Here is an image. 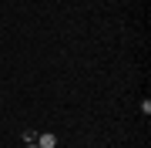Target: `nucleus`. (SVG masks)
<instances>
[{"label": "nucleus", "instance_id": "f03ea898", "mask_svg": "<svg viewBox=\"0 0 151 148\" xmlns=\"http://www.w3.org/2000/svg\"><path fill=\"white\" fill-rule=\"evenodd\" d=\"M24 148H40V145L37 142H24Z\"/></svg>", "mask_w": 151, "mask_h": 148}, {"label": "nucleus", "instance_id": "7ed1b4c3", "mask_svg": "<svg viewBox=\"0 0 151 148\" xmlns=\"http://www.w3.org/2000/svg\"><path fill=\"white\" fill-rule=\"evenodd\" d=\"M0 101H4V98H0Z\"/></svg>", "mask_w": 151, "mask_h": 148}, {"label": "nucleus", "instance_id": "f257e3e1", "mask_svg": "<svg viewBox=\"0 0 151 148\" xmlns=\"http://www.w3.org/2000/svg\"><path fill=\"white\" fill-rule=\"evenodd\" d=\"M37 145H40V148H57V135H54V131H40V135H37Z\"/></svg>", "mask_w": 151, "mask_h": 148}]
</instances>
